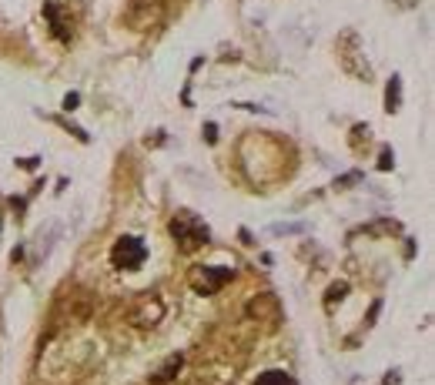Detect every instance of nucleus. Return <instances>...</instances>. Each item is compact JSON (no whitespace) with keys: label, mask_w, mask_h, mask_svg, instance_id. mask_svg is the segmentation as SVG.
Here are the masks:
<instances>
[{"label":"nucleus","mask_w":435,"mask_h":385,"mask_svg":"<svg viewBox=\"0 0 435 385\" xmlns=\"http://www.w3.org/2000/svg\"><path fill=\"white\" fill-rule=\"evenodd\" d=\"M335 50H338V64L345 67L352 77H359V80H372V64L365 61V54H361V37L359 31H342V37H338V44H335Z\"/></svg>","instance_id":"1"},{"label":"nucleus","mask_w":435,"mask_h":385,"mask_svg":"<svg viewBox=\"0 0 435 385\" xmlns=\"http://www.w3.org/2000/svg\"><path fill=\"white\" fill-rule=\"evenodd\" d=\"M171 238L178 241V248L184 251V255H191V251H198L201 245H208V228L198 221L191 211H181V215L171 218Z\"/></svg>","instance_id":"2"},{"label":"nucleus","mask_w":435,"mask_h":385,"mask_svg":"<svg viewBox=\"0 0 435 385\" xmlns=\"http://www.w3.org/2000/svg\"><path fill=\"white\" fill-rule=\"evenodd\" d=\"M144 258H148V248H144V241L134 238V234H120L118 241H114V248H111V265L120 268V272H134V268H141Z\"/></svg>","instance_id":"3"},{"label":"nucleus","mask_w":435,"mask_h":385,"mask_svg":"<svg viewBox=\"0 0 435 385\" xmlns=\"http://www.w3.org/2000/svg\"><path fill=\"white\" fill-rule=\"evenodd\" d=\"M231 275H235V272H231V268H221V265H198V268H191V275H188V285H191L198 295H214L231 281Z\"/></svg>","instance_id":"4"},{"label":"nucleus","mask_w":435,"mask_h":385,"mask_svg":"<svg viewBox=\"0 0 435 385\" xmlns=\"http://www.w3.org/2000/svg\"><path fill=\"white\" fill-rule=\"evenodd\" d=\"M158 20H161V0H131L127 24L134 31H151V27H158Z\"/></svg>","instance_id":"5"},{"label":"nucleus","mask_w":435,"mask_h":385,"mask_svg":"<svg viewBox=\"0 0 435 385\" xmlns=\"http://www.w3.org/2000/svg\"><path fill=\"white\" fill-rule=\"evenodd\" d=\"M161 318H165V302L154 298V295H144L134 305V312H131V322H134L137 328H154Z\"/></svg>","instance_id":"6"},{"label":"nucleus","mask_w":435,"mask_h":385,"mask_svg":"<svg viewBox=\"0 0 435 385\" xmlns=\"http://www.w3.org/2000/svg\"><path fill=\"white\" fill-rule=\"evenodd\" d=\"M278 312H282V305H278V298L271 292H261L248 302V315L258 318V322H278Z\"/></svg>","instance_id":"7"},{"label":"nucleus","mask_w":435,"mask_h":385,"mask_svg":"<svg viewBox=\"0 0 435 385\" xmlns=\"http://www.w3.org/2000/svg\"><path fill=\"white\" fill-rule=\"evenodd\" d=\"M44 17L50 20V31L57 41H71V27H67V20L60 17V7L57 4H44Z\"/></svg>","instance_id":"8"},{"label":"nucleus","mask_w":435,"mask_h":385,"mask_svg":"<svg viewBox=\"0 0 435 385\" xmlns=\"http://www.w3.org/2000/svg\"><path fill=\"white\" fill-rule=\"evenodd\" d=\"M181 365H184V355H171L165 365H161V369L151 375V382H154V385H165V382H171V379H178Z\"/></svg>","instance_id":"9"},{"label":"nucleus","mask_w":435,"mask_h":385,"mask_svg":"<svg viewBox=\"0 0 435 385\" xmlns=\"http://www.w3.org/2000/svg\"><path fill=\"white\" fill-rule=\"evenodd\" d=\"M399 108H402V77L395 74L389 80V88H385V111H389V114H395Z\"/></svg>","instance_id":"10"},{"label":"nucleus","mask_w":435,"mask_h":385,"mask_svg":"<svg viewBox=\"0 0 435 385\" xmlns=\"http://www.w3.org/2000/svg\"><path fill=\"white\" fill-rule=\"evenodd\" d=\"M255 385H298V382H295L285 369H268V372H261V375H258Z\"/></svg>","instance_id":"11"},{"label":"nucleus","mask_w":435,"mask_h":385,"mask_svg":"<svg viewBox=\"0 0 435 385\" xmlns=\"http://www.w3.org/2000/svg\"><path fill=\"white\" fill-rule=\"evenodd\" d=\"M268 231L282 238V234H301V231H305V225H301V221H275Z\"/></svg>","instance_id":"12"},{"label":"nucleus","mask_w":435,"mask_h":385,"mask_svg":"<svg viewBox=\"0 0 435 385\" xmlns=\"http://www.w3.org/2000/svg\"><path fill=\"white\" fill-rule=\"evenodd\" d=\"M345 295H348V281H335L329 288V295H325V308H331L335 302H342Z\"/></svg>","instance_id":"13"},{"label":"nucleus","mask_w":435,"mask_h":385,"mask_svg":"<svg viewBox=\"0 0 435 385\" xmlns=\"http://www.w3.org/2000/svg\"><path fill=\"white\" fill-rule=\"evenodd\" d=\"M368 134H372L368 124H355V127H352V148H361V141L368 144Z\"/></svg>","instance_id":"14"},{"label":"nucleus","mask_w":435,"mask_h":385,"mask_svg":"<svg viewBox=\"0 0 435 385\" xmlns=\"http://www.w3.org/2000/svg\"><path fill=\"white\" fill-rule=\"evenodd\" d=\"M392 164H395V154H392V148H382V154H378V168L389 171Z\"/></svg>","instance_id":"15"},{"label":"nucleus","mask_w":435,"mask_h":385,"mask_svg":"<svg viewBox=\"0 0 435 385\" xmlns=\"http://www.w3.org/2000/svg\"><path fill=\"white\" fill-rule=\"evenodd\" d=\"M355 181H361L359 171H352V174H342L338 181H335V188H345V185H355Z\"/></svg>","instance_id":"16"},{"label":"nucleus","mask_w":435,"mask_h":385,"mask_svg":"<svg viewBox=\"0 0 435 385\" xmlns=\"http://www.w3.org/2000/svg\"><path fill=\"white\" fill-rule=\"evenodd\" d=\"M205 141H208V144H214V141H218V124H205Z\"/></svg>","instance_id":"17"},{"label":"nucleus","mask_w":435,"mask_h":385,"mask_svg":"<svg viewBox=\"0 0 435 385\" xmlns=\"http://www.w3.org/2000/svg\"><path fill=\"white\" fill-rule=\"evenodd\" d=\"M77 104H81V94H67L64 97V111H77Z\"/></svg>","instance_id":"18"},{"label":"nucleus","mask_w":435,"mask_h":385,"mask_svg":"<svg viewBox=\"0 0 435 385\" xmlns=\"http://www.w3.org/2000/svg\"><path fill=\"white\" fill-rule=\"evenodd\" d=\"M378 312H382V302H372V308H368V318H365V325H375Z\"/></svg>","instance_id":"19"},{"label":"nucleus","mask_w":435,"mask_h":385,"mask_svg":"<svg viewBox=\"0 0 435 385\" xmlns=\"http://www.w3.org/2000/svg\"><path fill=\"white\" fill-rule=\"evenodd\" d=\"M382 385H399V372H389V375H385V382Z\"/></svg>","instance_id":"20"},{"label":"nucleus","mask_w":435,"mask_h":385,"mask_svg":"<svg viewBox=\"0 0 435 385\" xmlns=\"http://www.w3.org/2000/svg\"><path fill=\"white\" fill-rule=\"evenodd\" d=\"M20 168H37V158H24V161H20Z\"/></svg>","instance_id":"21"},{"label":"nucleus","mask_w":435,"mask_h":385,"mask_svg":"<svg viewBox=\"0 0 435 385\" xmlns=\"http://www.w3.org/2000/svg\"><path fill=\"white\" fill-rule=\"evenodd\" d=\"M399 4H402V7H415L419 0H399Z\"/></svg>","instance_id":"22"}]
</instances>
